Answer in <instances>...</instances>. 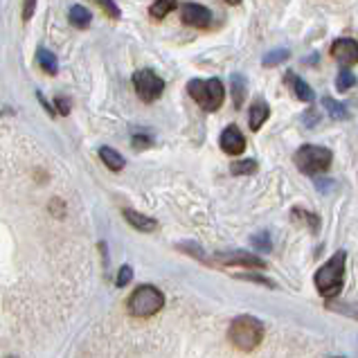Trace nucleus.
<instances>
[{"mask_svg":"<svg viewBox=\"0 0 358 358\" xmlns=\"http://www.w3.org/2000/svg\"><path fill=\"white\" fill-rule=\"evenodd\" d=\"M228 341L241 352H252L257 350L259 343L264 341V324L255 315H237L230 322L228 329Z\"/></svg>","mask_w":358,"mask_h":358,"instance_id":"1","label":"nucleus"},{"mask_svg":"<svg viewBox=\"0 0 358 358\" xmlns=\"http://www.w3.org/2000/svg\"><path fill=\"white\" fill-rule=\"evenodd\" d=\"M345 259H347V255L338 250L320 266L318 273H315V289H318L322 298H334V295L341 293L343 282H345Z\"/></svg>","mask_w":358,"mask_h":358,"instance_id":"2","label":"nucleus"},{"mask_svg":"<svg viewBox=\"0 0 358 358\" xmlns=\"http://www.w3.org/2000/svg\"><path fill=\"white\" fill-rule=\"evenodd\" d=\"M187 93L203 110L214 113V110L221 108L223 99H226V86L221 84V79H192L187 84Z\"/></svg>","mask_w":358,"mask_h":358,"instance_id":"3","label":"nucleus"},{"mask_svg":"<svg viewBox=\"0 0 358 358\" xmlns=\"http://www.w3.org/2000/svg\"><path fill=\"white\" fill-rule=\"evenodd\" d=\"M162 306H165V295L151 284L138 286L129 298V313L133 318H149V315H156Z\"/></svg>","mask_w":358,"mask_h":358,"instance_id":"4","label":"nucleus"},{"mask_svg":"<svg viewBox=\"0 0 358 358\" xmlns=\"http://www.w3.org/2000/svg\"><path fill=\"white\" fill-rule=\"evenodd\" d=\"M331 151L320 145H304L295 151V167L306 176H318L331 167Z\"/></svg>","mask_w":358,"mask_h":358,"instance_id":"5","label":"nucleus"},{"mask_svg":"<svg viewBox=\"0 0 358 358\" xmlns=\"http://www.w3.org/2000/svg\"><path fill=\"white\" fill-rule=\"evenodd\" d=\"M133 86H136V93L142 101H156L162 93H165V81H162L153 70L145 68V70H138L133 75Z\"/></svg>","mask_w":358,"mask_h":358,"instance_id":"6","label":"nucleus"},{"mask_svg":"<svg viewBox=\"0 0 358 358\" xmlns=\"http://www.w3.org/2000/svg\"><path fill=\"white\" fill-rule=\"evenodd\" d=\"M214 259L223 266H243V268H264V259H259L257 255L245 252V250H228V252H217Z\"/></svg>","mask_w":358,"mask_h":358,"instance_id":"7","label":"nucleus"},{"mask_svg":"<svg viewBox=\"0 0 358 358\" xmlns=\"http://www.w3.org/2000/svg\"><path fill=\"white\" fill-rule=\"evenodd\" d=\"M180 20L189 27L206 29L212 23V14H210L208 7H203L199 3H185L180 7Z\"/></svg>","mask_w":358,"mask_h":358,"instance_id":"8","label":"nucleus"},{"mask_svg":"<svg viewBox=\"0 0 358 358\" xmlns=\"http://www.w3.org/2000/svg\"><path fill=\"white\" fill-rule=\"evenodd\" d=\"M331 57L338 61L343 68L358 64V43L354 38H338L331 45Z\"/></svg>","mask_w":358,"mask_h":358,"instance_id":"9","label":"nucleus"},{"mask_svg":"<svg viewBox=\"0 0 358 358\" xmlns=\"http://www.w3.org/2000/svg\"><path fill=\"white\" fill-rule=\"evenodd\" d=\"M219 145L221 149L228 153V156H241V153L245 151V138H243V133L239 131V127H226L221 133V138H219Z\"/></svg>","mask_w":358,"mask_h":358,"instance_id":"10","label":"nucleus"},{"mask_svg":"<svg viewBox=\"0 0 358 358\" xmlns=\"http://www.w3.org/2000/svg\"><path fill=\"white\" fill-rule=\"evenodd\" d=\"M271 117V106L266 104L264 99H257V101H252V106L248 110V124L252 131H259L264 127V122Z\"/></svg>","mask_w":358,"mask_h":358,"instance_id":"11","label":"nucleus"},{"mask_svg":"<svg viewBox=\"0 0 358 358\" xmlns=\"http://www.w3.org/2000/svg\"><path fill=\"white\" fill-rule=\"evenodd\" d=\"M122 214H124V219L131 223V228H136V230H140V232H153V230L158 228L156 219L145 217V214H140V212H136V210H124Z\"/></svg>","mask_w":358,"mask_h":358,"instance_id":"12","label":"nucleus"},{"mask_svg":"<svg viewBox=\"0 0 358 358\" xmlns=\"http://www.w3.org/2000/svg\"><path fill=\"white\" fill-rule=\"evenodd\" d=\"M286 81H291V88H293V93H295V97H298L300 101H306V104H311V101L315 99V93L311 90V86L306 84L304 79H300V77H295L293 73H289L286 75Z\"/></svg>","mask_w":358,"mask_h":358,"instance_id":"13","label":"nucleus"},{"mask_svg":"<svg viewBox=\"0 0 358 358\" xmlns=\"http://www.w3.org/2000/svg\"><path fill=\"white\" fill-rule=\"evenodd\" d=\"M99 158H101V162H104V165L110 171H122V169H124V165H127L124 156H120V151H115L113 147H101L99 149Z\"/></svg>","mask_w":358,"mask_h":358,"instance_id":"14","label":"nucleus"},{"mask_svg":"<svg viewBox=\"0 0 358 358\" xmlns=\"http://www.w3.org/2000/svg\"><path fill=\"white\" fill-rule=\"evenodd\" d=\"M68 20H70V25H73V27H77V29H86V27L90 25V20H93V14H90L86 7L75 5V7H70Z\"/></svg>","mask_w":358,"mask_h":358,"instance_id":"15","label":"nucleus"},{"mask_svg":"<svg viewBox=\"0 0 358 358\" xmlns=\"http://www.w3.org/2000/svg\"><path fill=\"white\" fill-rule=\"evenodd\" d=\"M36 61H38V66L45 70L48 75H57L59 73V61H57V57L50 52V50H45V48H38L36 50Z\"/></svg>","mask_w":358,"mask_h":358,"instance_id":"16","label":"nucleus"},{"mask_svg":"<svg viewBox=\"0 0 358 358\" xmlns=\"http://www.w3.org/2000/svg\"><path fill=\"white\" fill-rule=\"evenodd\" d=\"M322 106L327 113H329V117H334V120H341V122L350 120V110L345 108L343 101H336L331 97H322Z\"/></svg>","mask_w":358,"mask_h":358,"instance_id":"17","label":"nucleus"},{"mask_svg":"<svg viewBox=\"0 0 358 358\" xmlns=\"http://www.w3.org/2000/svg\"><path fill=\"white\" fill-rule=\"evenodd\" d=\"M230 90H232L234 108H241L243 106V99H245V79L241 75H232V79H230Z\"/></svg>","mask_w":358,"mask_h":358,"instance_id":"18","label":"nucleus"},{"mask_svg":"<svg viewBox=\"0 0 358 358\" xmlns=\"http://www.w3.org/2000/svg\"><path fill=\"white\" fill-rule=\"evenodd\" d=\"M293 219L306 223L311 232H318V230H320V219L315 217L313 212H306V210H302V208H293Z\"/></svg>","mask_w":358,"mask_h":358,"instance_id":"19","label":"nucleus"},{"mask_svg":"<svg viewBox=\"0 0 358 358\" xmlns=\"http://www.w3.org/2000/svg\"><path fill=\"white\" fill-rule=\"evenodd\" d=\"M230 171L234 176H250V173L257 171V162L250 160V158H243V160H234L230 165Z\"/></svg>","mask_w":358,"mask_h":358,"instance_id":"20","label":"nucleus"},{"mask_svg":"<svg viewBox=\"0 0 358 358\" xmlns=\"http://www.w3.org/2000/svg\"><path fill=\"white\" fill-rule=\"evenodd\" d=\"M291 57V52L286 48H278V50H271V52H266L264 59H262V64L266 68H273V66H280L282 61H286Z\"/></svg>","mask_w":358,"mask_h":358,"instance_id":"21","label":"nucleus"},{"mask_svg":"<svg viewBox=\"0 0 358 358\" xmlns=\"http://www.w3.org/2000/svg\"><path fill=\"white\" fill-rule=\"evenodd\" d=\"M178 0H156V3L151 5V16L153 18H165L169 12H173V7H176Z\"/></svg>","mask_w":358,"mask_h":358,"instance_id":"22","label":"nucleus"},{"mask_svg":"<svg viewBox=\"0 0 358 358\" xmlns=\"http://www.w3.org/2000/svg\"><path fill=\"white\" fill-rule=\"evenodd\" d=\"M250 243H252L259 252H271V250H273V241H271V234H268V232L255 234V237L250 239Z\"/></svg>","mask_w":358,"mask_h":358,"instance_id":"23","label":"nucleus"},{"mask_svg":"<svg viewBox=\"0 0 358 358\" xmlns=\"http://www.w3.org/2000/svg\"><path fill=\"white\" fill-rule=\"evenodd\" d=\"M93 3H95L108 18H115V20H117V18L122 16L120 7L115 5V0H93Z\"/></svg>","mask_w":358,"mask_h":358,"instance_id":"24","label":"nucleus"},{"mask_svg":"<svg viewBox=\"0 0 358 358\" xmlns=\"http://www.w3.org/2000/svg\"><path fill=\"white\" fill-rule=\"evenodd\" d=\"M354 84H356V77L347 68H343L341 73H338V79H336V88H338L341 93H345V90H350Z\"/></svg>","mask_w":358,"mask_h":358,"instance_id":"25","label":"nucleus"},{"mask_svg":"<svg viewBox=\"0 0 358 358\" xmlns=\"http://www.w3.org/2000/svg\"><path fill=\"white\" fill-rule=\"evenodd\" d=\"M131 280H133V268H131V266H127V264H124V266H122V268H120V273H117L115 284L122 289V286H127Z\"/></svg>","mask_w":358,"mask_h":358,"instance_id":"26","label":"nucleus"},{"mask_svg":"<svg viewBox=\"0 0 358 358\" xmlns=\"http://www.w3.org/2000/svg\"><path fill=\"white\" fill-rule=\"evenodd\" d=\"M239 280H248V282H255V284H264L268 286V289H275V282H271L268 278H262V275H250V273H243V275H237Z\"/></svg>","mask_w":358,"mask_h":358,"instance_id":"27","label":"nucleus"},{"mask_svg":"<svg viewBox=\"0 0 358 358\" xmlns=\"http://www.w3.org/2000/svg\"><path fill=\"white\" fill-rule=\"evenodd\" d=\"M36 12V0H23V20H29Z\"/></svg>","mask_w":358,"mask_h":358,"instance_id":"28","label":"nucleus"},{"mask_svg":"<svg viewBox=\"0 0 358 358\" xmlns=\"http://www.w3.org/2000/svg\"><path fill=\"white\" fill-rule=\"evenodd\" d=\"M302 120H304V124L306 127H315V124H318V113H315V110L313 108H309V110H306V113L302 115Z\"/></svg>","mask_w":358,"mask_h":358,"instance_id":"29","label":"nucleus"},{"mask_svg":"<svg viewBox=\"0 0 358 358\" xmlns=\"http://www.w3.org/2000/svg\"><path fill=\"white\" fill-rule=\"evenodd\" d=\"M133 147H136V149L151 147V138H147V136H136V138H133Z\"/></svg>","mask_w":358,"mask_h":358,"instance_id":"30","label":"nucleus"},{"mask_svg":"<svg viewBox=\"0 0 358 358\" xmlns=\"http://www.w3.org/2000/svg\"><path fill=\"white\" fill-rule=\"evenodd\" d=\"M55 101H57V110H59L61 115H68V113H70V104H68V99L57 97Z\"/></svg>","mask_w":358,"mask_h":358,"instance_id":"31","label":"nucleus"},{"mask_svg":"<svg viewBox=\"0 0 358 358\" xmlns=\"http://www.w3.org/2000/svg\"><path fill=\"white\" fill-rule=\"evenodd\" d=\"M228 5H241V0H226Z\"/></svg>","mask_w":358,"mask_h":358,"instance_id":"32","label":"nucleus"},{"mask_svg":"<svg viewBox=\"0 0 358 358\" xmlns=\"http://www.w3.org/2000/svg\"><path fill=\"white\" fill-rule=\"evenodd\" d=\"M7 358H18V356H7Z\"/></svg>","mask_w":358,"mask_h":358,"instance_id":"33","label":"nucleus"}]
</instances>
